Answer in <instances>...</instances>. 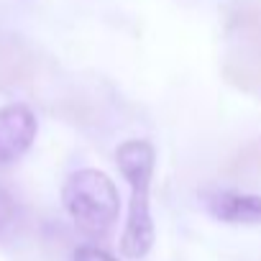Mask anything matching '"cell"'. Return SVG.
Returning a JSON list of instances; mask_svg holds the SVG:
<instances>
[{"mask_svg":"<svg viewBox=\"0 0 261 261\" xmlns=\"http://www.w3.org/2000/svg\"><path fill=\"white\" fill-rule=\"evenodd\" d=\"M115 164L130 187L128 220L120 236V253L125 258H144L151 251L154 238H156L154 220H151V205H149L156 151L144 139H130L118 146Z\"/></svg>","mask_w":261,"mask_h":261,"instance_id":"1","label":"cell"},{"mask_svg":"<svg viewBox=\"0 0 261 261\" xmlns=\"http://www.w3.org/2000/svg\"><path fill=\"white\" fill-rule=\"evenodd\" d=\"M62 202L74 225L90 238H105L120 213L113 179L100 169H77L62 187Z\"/></svg>","mask_w":261,"mask_h":261,"instance_id":"2","label":"cell"},{"mask_svg":"<svg viewBox=\"0 0 261 261\" xmlns=\"http://www.w3.org/2000/svg\"><path fill=\"white\" fill-rule=\"evenodd\" d=\"M36 115L23 102L0 108V167H11L29 154L36 141Z\"/></svg>","mask_w":261,"mask_h":261,"instance_id":"3","label":"cell"},{"mask_svg":"<svg viewBox=\"0 0 261 261\" xmlns=\"http://www.w3.org/2000/svg\"><path fill=\"white\" fill-rule=\"evenodd\" d=\"M238 31L233 36V54L228 59V69L238 67V72H233L230 77H236V82L253 80L256 85L261 82V13L253 16H243L236 21Z\"/></svg>","mask_w":261,"mask_h":261,"instance_id":"4","label":"cell"},{"mask_svg":"<svg viewBox=\"0 0 261 261\" xmlns=\"http://www.w3.org/2000/svg\"><path fill=\"white\" fill-rule=\"evenodd\" d=\"M205 207L213 218L223 223H261V195H246L233 190H220L205 195Z\"/></svg>","mask_w":261,"mask_h":261,"instance_id":"5","label":"cell"},{"mask_svg":"<svg viewBox=\"0 0 261 261\" xmlns=\"http://www.w3.org/2000/svg\"><path fill=\"white\" fill-rule=\"evenodd\" d=\"M230 172L236 174H258L261 172V139L248 144L246 149L238 151V156L230 164Z\"/></svg>","mask_w":261,"mask_h":261,"instance_id":"6","label":"cell"},{"mask_svg":"<svg viewBox=\"0 0 261 261\" xmlns=\"http://www.w3.org/2000/svg\"><path fill=\"white\" fill-rule=\"evenodd\" d=\"M13 220H16V202L6 190H0V236L13 225Z\"/></svg>","mask_w":261,"mask_h":261,"instance_id":"7","label":"cell"},{"mask_svg":"<svg viewBox=\"0 0 261 261\" xmlns=\"http://www.w3.org/2000/svg\"><path fill=\"white\" fill-rule=\"evenodd\" d=\"M72 261H118L115 256H110L108 251L102 248H95V246H82L74 251V258Z\"/></svg>","mask_w":261,"mask_h":261,"instance_id":"8","label":"cell"}]
</instances>
